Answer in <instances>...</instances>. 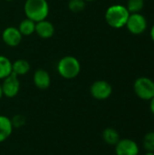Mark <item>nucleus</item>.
<instances>
[{"label": "nucleus", "instance_id": "obj_1", "mask_svg": "<svg viewBox=\"0 0 154 155\" xmlns=\"http://www.w3.org/2000/svg\"><path fill=\"white\" fill-rule=\"evenodd\" d=\"M50 6L47 0H25L24 13L26 18L37 23L45 20L49 15Z\"/></svg>", "mask_w": 154, "mask_h": 155}, {"label": "nucleus", "instance_id": "obj_2", "mask_svg": "<svg viewBox=\"0 0 154 155\" xmlns=\"http://www.w3.org/2000/svg\"><path fill=\"white\" fill-rule=\"evenodd\" d=\"M56 70L64 79L72 80L81 73V63L75 56L65 55L58 61Z\"/></svg>", "mask_w": 154, "mask_h": 155}, {"label": "nucleus", "instance_id": "obj_3", "mask_svg": "<svg viewBox=\"0 0 154 155\" xmlns=\"http://www.w3.org/2000/svg\"><path fill=\"white\" fill-rule=\"evenodd\" d=\"M130 13L126 6L119 4L110 5L105 12V21L113 28L119 29L125 26Z\"/></svg>", "mask_w": 154, "mask_h": 155}, {"label": "nucleus", "instance_id": "obj_4", "mask_svg": "<svg viewBox=\"0 0 154 155\" xmlns=\"http://www.w3.org/2000/svg\"><path fill=\"white\" fill-rule=\"evenodd\" d=\"M133 90L140 99L150 101L154 97V81L145 76L139 77L133 84Z\"/></svg>", "mask_w": 154, "mask_h": 155}, {"label": "nucleus", "instance_id": "obj_5", "mask_svg": "<svg viewBox=\"0 0 154 155\" xmlns=\"http://www.w3.org/2000/svg\"><path fill=\"white\" fill-rule=\"evenodd\" d=\"M90 94L93 98L99 101H103L112 95L113 87L111 84L105 80H97L92 84L90 87Z\"/></svg>", "mask_w": 154, "mask_h": 155}, {"label": "nucleus", "instance_id": "obj_6", "mask_svg": "<svg viewBox=\"0 0 154 155\" xmlns=\"http://www.w3.org/2000/svg\"><path fill=\"white\" fill-rule=\"evenodd\" d=\"M125 26L130 33L138 35L144 33L147 29V21L146 18L140 13L130 14Z\"/></svg>", "mask_w": 154, "mask_h": 155}, {"label": "nucleus", "instance_id": "obj_7", "mask_svg": "<svg viewBox=\"0 0 154 155\" xmlns=\"http://www.w3.org/2000/svg\"><path fill=\"white\" fill-rule=\"evenodd\" d=\"M20 86L21 84L18 76L12 73L9 76L2 80L1 87L3 95L7 98L15 97L20 91Z\"/></svg>", "mask_w": 154, "mask_h": 155}, {"label": "nucleus", "instance_id": "obj_8", "mask_svg": "<svg viewBox=\"0 0 154 155\" xmlns=\"http://www.w3.org/2000/svg\"><path fill=\"white\" fill-rule=\"evenodd\" d=\"M114 146L116 155H139L140 153L137 143L132 139H120Z\"/></svg>", "mask_w": 154, "mask_h": 155}, {"label": "nucleus", "instance_id": "obj_9", "mask_svg": "<svg viewBox=\"0 0 154 155\" xmlns=\"http://www.w3.org/2000/svg\"><path fill=\"white\" fill-rule=\"evenodd\" d=\"M23 39V35L15 26H7L2 32L3 42L10 47L18 46Z\"/></svg>", "mask_w": 154, "mask_h": 155}, {"label": "nucleus", "instance_id": "obj_10", "mask_svg": "<svg viewBox=\"0 0 154 155\" xmlns=\"http://www.w3.org/2000/svg\"><path fill=\"white\" fill-rule=\"evenodd\" d=\"M54 32H55L54 25L52 24V22L48 21L47 19L35 23L34 33L42 39H49L53 37Z\"/></svg>", "mask_w": 154, "mask_h": 155}, {"label": "nucleus", "instance_id": "obj_11", "mask_svg": "<svg viewBox=\"0 0 154 155\" xmlns=\"http://www.w3.org/2000/svg\"><path fill=\"white\" fill-rule=\"evenodd\" d=\"M33 82L35 87L41 90L47 89L51 84L50 74L44 69H37L34 71L33 75Z\"/></svg>", "mask_w": 154, "mask_h": 155}, {"label": "nucleus", "instance_id": "obj_12", "mask_svg": "<svg viewBox=\"0 0 154 155\" xmlns=\"http://www.w3.org/2000/svg\"><path fill=\"white\" fill-rule=\"evenodd\" d=\"M11 119L5 115H0V143L6 141L13 133Z\"/></svg>", "mask_w": 154, "mask_h": 155}, {"label": "nucleus", "instance_id": "obj_13", "mask_svg": "<svg viewBox=\"0 0 154 155\" xmlns=\"http://www.w3.org/2000/svg\"><path fill=\"white\" fill-rule=\"evenodd\" d=\"M30 69V63L25 59H17L14 63H12V72L17 76H23L27 74Z\"/></svg>", "mask_w": 154, "mask_h": 155}, {"label": "nucleus", "instance_id": "obj_14", "mask_svg": "<svg viewBox=\"0 0 154 155\" xmlns=\"http://www.w3.org/2000/svg\"><path fill=\"white\" fill-rule=\"evenodd\" d=\"M103 139L109 145H115L120 141V134L117 130L112 127H107L103 132Z\"/></svg>", "mask_w": 154, "mask_h": 155}, {"label": "nucleus", "instance_id": "obj_15", "mask_svg": "<svg viewBox=\"0 0 154 155\" xmlns=\"http://www.w3.org/2000/svg\"><path fill=\"white\" fill-rule=\"evenodd\" d=\"M18 30L22 34L23 36H28L31 35L34 33L35 31V22L29 18H25L23 19L18 25Z\"/></svg>", "mask_w": 154, "mask_h": 155}, {"label": "nucleus", "instance_id": "obj_16", "mask_svg": "<svg viewBox=\"0 0 154 155\" xmlns=\"http://www.w3.org/2000/svg\"><path fill=\"white\" fill-rule=\"evenodd\" d=\"M12 73L11 60L7 56L0 54V80H4Z\"/></svg>", "mask_w": 154, "mask_h": 155}, {"label": "nucleus", "instance_id": "obj_17", "mask_svg": "<svg viewBox=\"0 0 154 155\" xmlns=\"http://www.w3.org/2000/svg\"><path fill=\"white\" fill-rule=\"evenodd\" d=\"M143 6H144L143 0H128L126 8L130 14H135V13H140L143 9Z\"/></svg>", "mask_w": 154, "mask_h": 155}, {"label": "nucleus", "instance_id": "obj_18", "mask_svg": "<svg viewBox=\"0 0 154 155\" xmlns=\"http://www.w3.org/2000/svg\"><path fill=\"white\" fill-rule=\"evenodd\" d=\"M143 145L146 152H154V132H149L144 135Z\"/></svg>", "mask_w": 154, "mask_h": 155}, {"label": "nucleus", "instance_id": "obj_19", "mask_svg": "<svg viewBox=\"0 0 154 155\" xmlns=\"http://www.w3.org/2000/svg\"><path fill=\"white\" fill-rule=\"evenodd\" d=\"M86 2L84 0H69L68 8L73 13H79L85 8Z\"/></svg>", "mask_w": 154, "mask_h": 155}, {"label": "nucleus", "instance_id": "obj_20", "mask_svg": "<svg viewBox=\"0 0 154 155\" xmlns=\"http://www.w3.org/2000/svg\"><path fill=\"white\" fill-rule=\"evenodd\" d=\"M25 117L23 116L22 114H15V116H13V118L11 119V123L14 128H21L25 124Z\"/></svg>", "mask_w": 154, "mask_h": 155}, {"label": "nucleus", "instance_id": "obj_21", "mask_svg": "<svg viewBox=\"0 0 154 155\" xmlns=\"http://www.w3.org/2000/svg\"><path fill=\"white\" fill-rule=\"evenodd\" d=\"M150 110L154 115V97L152 100H150Z\"/></svg>", "mask_w": 154, "mask_h": 155}, {"label": "nucleus", "instance_id": "obj_22", "mask_svg": "<svg viewBox=\"0 0 154 155\" xmlns=\"http://www.w3.org/2000/svg\"><path fill=\"white\" fill-rule=\"evenodd\" d=\"M151 37H152V41L154 42V25L152 27V29H151Z\"/></svg>", "mask_w": 154, "mask_h": 155}, {"label": "nucleus", "instance_id": "obj_23", "mask_svg": "<svg viewBox=\"0 0 154 155\" xmlns=\"http://www.w3.org/2000/svg\"><path fill=\"white\" fill-rule=\"evenodd\" d=\"M4 95H3V92H2V87H1V84H0V100H1V98L3 97Z\"/></svg>", "mask_w": 154, "mask_h": 155}, {"label": "nucleus", "instance_id": "obj_24", "mask_svg": "<svg viewBox=\"0 0 154 155\" xmlns=\"http://www.w3.org/2000/svg\"><path fill=\"white\" fill-rule=\"evenodd\" d=\"M145 155H154V152H146Z\"/></svg>", "mask_w": 154, "mask_h": 155}, {"label": "nucleus", "instance_id": "obj_25", "mask_svg": "<svg viewBox=\"0 0 154 155\" xmlns=\"http://www.w3.org/2000/svg\"><path fill=\"white\" fill-rule=\"evenodd\" d=\"M84 1L87 3V2H93V1H94V0H84Z\"/></svg>", "mask_w": 154, "mask_h": 155}, {"label": "nucleus", "instance_id": "obj_26", "mask_svg": "<svg viewBox=\"0 0 154 155\" xmlns=\"http://www.w3.org/2000/svg\"><path fill=\"white\" fill-rule=\"evenodd\" d=\"M4 1H6V2H13V1H15V0H4Z\"/></svg>", "mask_w": 154, "mask_h": 155}, {"label": "nucleus", "instance_id": "obj_27", "mask_svg": "<svg viewBox=\"0 0 154 155\" xmlns=\"http://www.w3.org/2000/svg\"><path fill=\"white\" fill-rule=\"evenodd\" d=\"M0 1H1V0H0Z\"/></svg>", "mask_w": 154, "mask_h": 155}]
</instances>
